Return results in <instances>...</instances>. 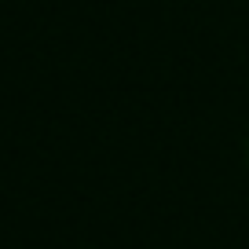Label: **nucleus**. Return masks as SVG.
Masks as SVG:
<instances>
[]
</instances>
